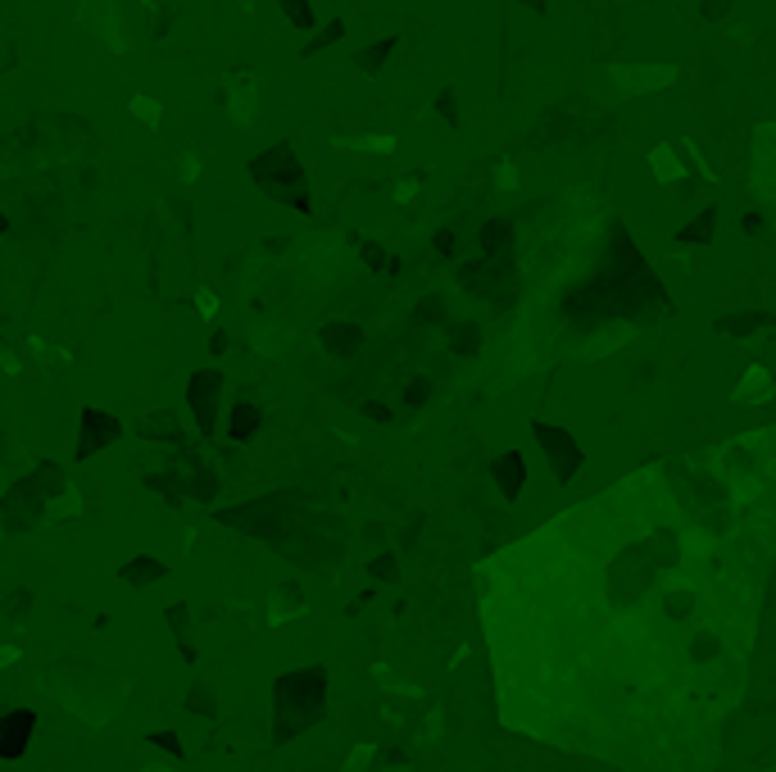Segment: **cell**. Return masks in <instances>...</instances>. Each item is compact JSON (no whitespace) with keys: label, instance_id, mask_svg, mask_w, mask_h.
<instances>
[{"label":"cell","instance_id":"cell-2","mask_svg":"<svg viewBox=\"0 0 776 772\" xmlns=\"http://www.w3.org/2000/svg\"><path fill=\"white\" fill-rule=\"evenodd\" d=\"M46 691L55 695L64 709L73 713V718H82L87 727H109L118 718V709L128 704V677L118 673H105V668L96 664H82V659H73V664H59L46 673Z\"/></svg>","mask_w":776,"mask_h":772},{"label":"cell","instance_id":"cell-14","mask_svg":"<svg viewBox=\"0 0 776 772\" xmlns=\"http://www.w3.org/2000/svg\"><path fill=\"white\" fill-rule=\"evenodd\" d=\"M713 218H718V209H704V214L695 218V228L677 232V241H708L713 237Z\"/></svg>","mask_w":776,"mask_h":772},{"label":"cell","instance_id":"cell-18","mask_svg":"<svg viewBox=\"0 0 776 772\" xmlns=\"http://www.w3.org/2000/svg\"><path fill=\"white\" fill-rule=\"evenodd\" d=\"M196 309H200L205 318H214V314H218V296H214L209 287H200V291H196Z\"/></svg>","mask_w":776,"mask_h":772},{"label":"cell","instance_id":"cell-15","mask_svg":"<svg viewBox=\"0 0 776 772\" xmlns=\"http://www.w3.org/2000/svg\"><path fill=\"white\" fill-rule=\"evenodd\" d=\"M373 759H377V750H373V745H354V754L345 759V768H341V772H368V768H373Z\"/></svg>","mask_w":776,"mask_h":772},{"label":"cell","instance_id":"cell-26","mask_svg":"<svg viewBox=\"0 0 776 772\" xmlns=\"http://www.w3.org/2000/svg\"><path fill=\"white\" fill-rule=\"evenodd\" d=\"M141 772H173V768H164V763H155V768H141Z\"/></svg>","mask_w":776,"mask_h":772},{"label":"cell","instance_id":"cell-22","mask_svg":"<svg viewBox=\"0 0 776 772\" xmlns=\"http://www.w3.org/2000/svg\"><path fill=\"white\" fill-rule=\"evenodd\" d=\"M200 173V159L196 155H182V182H191Z\"/></svg>","mask_w":776,"mask_h":772},{"label":"cell","instance_id":"cell-3","mask_svg":"<svg viewBox=\"0 0 776 772\" xmlns=\"http://www.w3.org/2000/svg\"><path fill=\"white\" fill-rule=\"evenodd\" d=\"M749 187L763 205H776V123H758L749 146Z\"/></svg>","mask_w":776,"mask_h":772},{"label":"cell","instance_id":"cell-17","mask_svg":"<svg viewBox=\"0 0 776 772\" xmlns=\"http://www.w3.org/2000/svg\"><path fill=\"white\" fill-rule=\"evenodd\" d=\"M282 10L291 14L300 28H309V23H314V14H309V0H282Z\"/></svg>","mask_w":776,"mask_h":772},{"label":"cell","instance_id":"cell-25","mask_svg":"<svg viewBox=\"0 0 776 772\" xmlns=\"http://www.w3.org/2000/svg\"><path fill=\"white\" fill-rule=\"evenodd\" d=\"M704 10H708V14H713V19H718V14H722V10H727V0H704Z\"/></svg>","mask_w":776,"mask_h":772},{"label":"cell","instance_id":"cell-21","mask_svg":"<svg viewBox=\"0 0 776 772\" xmlns=\"http://www.w3.org/2000/svg\"><path fill=\"white\" fill-rule=\"evenodd\" d=\"M495 173H500V187H504V191H513V187H518V173H513V164H509V159H500V169H495Z\"/></svg>","mask_w":776,"mask_h":772},{"label":"cell","instance_id":"cell-23","mask_svg":"<svg viewBox=\"0 0 776 772\" xmlns=\"http://www.w3.org/2000/svg\"><path fill=\"white\" fill-rule=\"evenodd\" d=\"M409 196H418V182H413V178H404V182H400V191H395V200H409Z\"/></svg>","mask_w":776,"mask_h":772},{"label":"cell","instance_id":"cell-20","mask_svg":"<svg viewBox=\"0 0 776 772\" xmlns=\"http://www.w3.org/2000/svg\"><path fill=\"white\" fill-rule=\"evenodd\" d=\"M23 659V650L19 645H0V673H5V668H14Z\"/></svg>","mask_w":776,"mask_h":772},{"label":"cell","instance_id":"cell-11","mask_svg":"<svg viewBox=\"0 0 776 772\" xmlns=\"http://www.w3.org/2000/svg\"><path fill=\"white\" fill-rule=\"evenodd\" d=\"M323 341H327L332 350H359V346H364V332H359L354 323H332V327L323 332Z\"/></svg>","mask_w":776,"mask_h":772},{"label":"cell","instance_id":"cell-24","mask_svg":"<svg viewBox=\"0 0 776 772\" xmlns=\"http://www.w3.org/2000/svg\"><path fill=\"white\" fill-rule=\"evenodd\" d=\"M418 400H427V382H413L409 386V405H418Z\"/></svg>","mask_w":776,"mask_h":772},{"label":"cell","instance_id":"cell-6","mask_svg":"<svg viewBox=\"0 0 776 772\" xmlns=\"http://www.w3.org/2000/svg\"><path fill=\"white\" fill-rule=\"evenodd\" d=\"M82 23H87L96 37H105L114 50H128V28H123V10L118 0H82Z\"/></svg>","mask_w":776,"mask_h":772},{"label":"cell","instance_id":"cell-12","mask_svg":"<svg viewBox=\"0 0 776 772\" xmlns=\"http://www.w3.org/2000/svg\"><path fill=\"white\" fill-rule=\"evenodd\" d=\"M336 146H354V150H364V155H391L395 137H373V132H364V137H336Z\"/></svg>","mask_w":776,"mask_h":772},{"label":"cell","instance_id":"cell-7","mask_svg":"<svg viewBox=\"0 0 776 772\" xmlns=\"http://www.w3.org/2000/svg\"><path fill=\"white\" fill-rule=\"evenodd\" d=\"M772 396H776V377L767 373L763 364H749V368H745V377H740V386L731 391V400H736V405H745V409L767 405Z\"/></svg>","mask_w":776,"mask_h":772},{"label":"cell","instance_id":"cell-19","mask_svg":"<svg viewBox=\"0 0 776 772\" xmlns=\"http://www.w3.org/2000/svg\"><path fill=\"white\" fill-rule=\"evenodd\" d=\"M386 55H391V41H386V46H377V50H364V55H359V64H364V69H373V64H382Z\"/></svg>","mask_w":776,"mask_h":772},{"label":"cell","instance_id":"cell-8","mask_svg":"<svg viewBox=\"0 0 776 772\" xmlns=\"http://www.w3.org/2000/svg\"><path fill=\"white\" fill-rule=\"evenodd\" d=\"M491 473H495V486H500L504 500H518L522 482H527V459H522V450H504L491 464Z\"/></svg>","mask_w":776,"mask_h":772},{"label":"cell","instance_id":"cell-10","mask_svg":"<svg viewBox=\"0 0 776 772\" xmlns=\"http://www.w3.org/2000/svg\"><path fill=\"white\" fill-rule=\"evenodd\" d=\"M132 119L141 123V128H150V132H159V123H164V105H159L155 96H132Z\"/></svg>","mask_w":776,"mask_h":772},{"label":"cell","instance_id":"cell-13","mask_svg":"<svg viewBox=\"0 0 776 772\" xmlns=\"http://www.w3.org/2000/svg\"><path fill=\"white\" fill-rule=\"evenodd\" d=\"M295 614H305V604L295 600V595L277 591V595H273V614H268V623H282V618H295Z\"/></svg>","mask_w":776,"mask_h":772},{"label":"cell","instance_id":"cell-4","mask_svg":"<svg viewBox=\"0 0 776 772\" xmlns=\"http://www.w3.org/2000/svg\"><path fill=\"white\" fill-rule=\"evenodd\" d=\"M531 432H536V441H541V450H545V459H550L554 477H559V482H572V473L581 468V446L572 441V432L550 427V423H531Z\"/></svg>","mask_w":776,"mask_h":772},{"label":"cell","instance_id":"cell-9","mask_svg":"<svg viewBox=\"0 0 776 772\" xmlns=\"http://www.w3.org/2000/svg\"><path fill=\"white\" fill-rule=\"evenodd\" d=\"M649 169H654V178L659 182H681L686 178V169H681V159L672 146H654L649 150Z\"/></svg>","mask_w":776,"mask_h":772},{"label":"cell","instance_id":"cell-5","mask_svg":"<svg viewBox=\"0 0 776 772\" xmlns=\"http://www.w3.org/2000/svg\"><path fill=\"white\" fill-rule=\"evenodd\" d=\"M223 109L232 114L236 128H250L259 114V82L250 69H232L223 78Z\"/></svg>","mask_w":776,"mask_h":772},{"label":"cell","instance_id":"cell-16","mask_svg":"<svg viewBox=\"0 0 776 772\" xmlns=\"http://www.w3.org/2000/svg\"><path fill=\"white\" fill-rule=\"evenodd\" d=\"M504 237H509V223H504V218H495L491 228L482 232V250H486V255H495V250L504 246Z\"/></svg>","mask_w":776,"mask_h":772},{"label":"cell","instance_id":"cell-1","mask_svg":"<svg viewBox=\"0 0 776 772\" xmlns=\"http://www.w3.org/2000/svg\"><path fill=\"white\" fill-rule=\"evenodd\" d=\"M776 564V423L631 468L477 564L509 732L613 772H718Z\"/></svg>","mask_w":776,"mask_h":772}]
</instances>
